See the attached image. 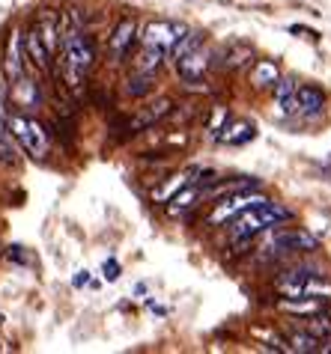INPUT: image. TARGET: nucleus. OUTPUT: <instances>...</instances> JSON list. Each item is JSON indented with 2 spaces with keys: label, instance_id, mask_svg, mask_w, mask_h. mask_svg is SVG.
Instances as JSON below:
<instances>
[{
  "label": "nucleus",
  "instance_id": "nucleus-35",
  "mask_svg": "<svg viewBox=\"0 0 331 354\" xmlns=\"http://www.w3.org/2000/svg\"><path fill=\"white\" fill-rule=\"evenodd\" d=\"M221 3H224V0H221Z\"/></svg>",
  "mask_w": 331,
  "mask_h": 354
},
{
  "label": "nucleus",
  "instance_id": "nucleus-6",
  "mask_svg": "<svg viewBox=\"0 0 331 354\" xmlns=\"http://www.w3.org/2000/svg\"><path fill=\"white\" fill-rule=\"evenodd\" d=\"M3 68H6L9 81H15V77L24 75V39H21V33H18V30H9V36H6Z\"/></svg>",
  "mask_w": 331,
  "mask_h": 354
},
{
  "label": "nucleus",
  "instance_id": "nucleus-12",
  "mask_svg": "<svg viewBox=\"0 0 331 354\" xmlns=\"http://www.w3.org/2000/svg\"><path fill=\"white\" fill-rule=\"evenodd\" d=\"M215 137H218V143H227V146H242V143L254 140V137H257V129H254V122L239 120V122H227V125H224V129H221Z\"/></svg>",
  "mask_w": 331,
  "mask_h": 354
},
{
  "label": "nucleus",
  "instance_id": "nucleus-13",
  "mask_svg": "<svg viewBox=\"0 0 331 354\" xmlns=\"http://www.w3.org/2000/svg\"><path fill=\"white\" fill-rule=\"evenodd\" d=\"M12 98L21 107H39L42 104V95H39V84L30 81V77H15L12 81Z\"/></svg>",
  "mask_w": 331,
  "mask_h": 354
},
{
  "label": "nucleus",
  "instance_id": "nucleus-25",
  "mask_svg": "<svg viewBox=\"0 0 331 354\" xmlns=\"http://www.w3.org/2000/svg\"><path fill=\"white\" fill-rule=\"evenodd\" d=\"M152 84H155V77L150 75V72H138L129 81V86H125V90H129V95H134V98H141V95H147V93H152Z\"/></svg>",
  "mask_w": 331,
  "mask_h": 354
},
{
  "label": "nucleus",
  "instance_id": "nucleus-19",
  "mask_svg": "<svg viewBox=\"0 0 331 354\" xmlns=\"http://www.w3.org/2000/svg\"><path fill=\"white\" fill-rule=\"evenodd\" d=\"M200 200V185H191V188H179L177 194L170 196V203H168V212L177 218V214H182L185 209H191V205H197Z\"/></svg>",
  "mask_w": 331,
  "mask_h": 354
},
{
  "label": "nucleus",
  "instance_id": "nucleus-23",
  "mask_svg": "<svg viewBox=\"0 0 331 354\" xmlns=\"http://www.w3.org/2000/svg\"><path fill=\"white\" fill-rule=\"evenodd\" d=\"M203 45V33H197V30H188V33H182L177 42H173V48H170V57H173V63L179 60V57H185V54H191L194 48H200Z\"/></svg>",
  "mask_w": 331,
  "mask_h": 354
},
{
  "label": "nucleus",
  "instance_id": "nucleus-34",
  "mask_svg": "<svg viewBox=\"0 0 331 354\" xmlns=\"http://www.w3.org/2000/svg\"><path fill=\"white\" fill-rule=\"evenodd\" d=\"M0 322H3V313H0Z\"/></svg>",
  "mask_w": 331,
  "mask_h": 354
},
{
  "label": "nucleus",
  "instance_id": "nucleus-30",
  "mask_svg": "<svg viewBox=\"0 0 331 354\" xmlns=\"http://www.w3.org/2000/svg\"><path fill=\"white\" fill-rule=\"evenodd\" d=\"M105 277H108V280H116V277H120V265H116V259H108V262H105Z\"/></svg>",
  "mask_w": 331,
  "mask_h": 354
},
{
  "label": "nucleus",
  "instance_id": "nucleus-31",
  "mask_svg": "<svg viewBox=\"0 0 331 354\" xmlns=\"http://www.w3.org/2000/svg\"><path fill=\"white\" fill-rule=\"evenodd\" d=\"M289 33H296V36L301 33V36H310V39H316V36H319V33H314V30H307V27H301V24H293V27H289Z\"/></svg>",
  "mask_w": 331,
  "mask_h": 354
},
{
  "label": "nucleus",
  "instance_id": "nucleus-21",
  "mask_svg": "<svg viewBox=\"0 0 331 354\" xmlns=\"http://www.w3.org/2000/svg\"><path fill=\"white\" fill-rule=\"evenodd\" d=\"M298 328L310 330L319 339H331V316H323V313H314V316L298 319Z\"/></svg>",
  "mask_w": 331,
  "mask_h": 354
},
{
  "label": "nucleus",
  "instance_id": "nucleus-9",
  "mask_svg": "<svg viewBox=\"0 0 331 354\" xmlns=\"http://www.w3.org/2000/svg\"><path fill=\"white\" fill-rule=\"evenodd\" d=\"M173 111V102L170 98H159L155 104H150L143 113H138L134 120L129 122V129H125V134H138V131H143V129H150V125H155L161 120V116H168Z\"/></svg>",
  "mask_w": 331,
  "mask_h": 354
},
{
  "label": "nucleus",
  "instance_id": "nucleus-16",
  "mask_svg": "<svg viewBox=\"0 0 331 354\" xmlns=\"http://www.w3.org/2000/svg\"><path fill=\"white\" fill-rule=\"evenodd\" d=\"M275 90V102L278 107L284 113H296L298 107H296V90H298V84L293 81V77H278V84L271 86Z\"/></svg>",
  "mask_w": 331,
  "mask_h": 354
},
{
  "label": "nucleus",
  "instance_id": "nucleus-4",
  "mask_svg": "<svg viewBox=\"0 0 331 354\" xmlns=\"http://www.w3.org/2000/svg\"><path fill=\"white\" fill-rule=\"evenodd\" d=\"M182 33H188V27H185V24H177V21H150L147 27H143V42L159 45V48H164V51H170L173 42H177Z\"/></svg>",
  "mask_w": 331,
  "mask_h": 354
},
{
  "label": "nucleus",
  "instance_id": "nucleus-5",
  "mask_svg": "<svg viewBox=\"0 0 331 354\" xmlns=\"http://www.w3.org/2000/svg\"><path fill=\"white\" fill-rule=\"evenodd\" d=\"M209 63H212V57H209L206 48L200 45V48H194L191 54L179 57V60H177V72H179L182 81L197 84V81H203V75L209 72Z\"/></svg>",
  "mask_w": 331,
  "mask_h": 354
},
{
  "label": "nucleus",
  "instance_id": "nucleus-3",
  "mask_svg": "<svg viewBox=\"0 0 331 354\" xmlns=\"http://www.w3.org/2000/svg\"><path fill=\"white\" fill-rule=\"evenodd\" d=\"M60 45H63V63L81 68V72H87L96 63V48L84 33H78V30L66 33L60 36Z\"/></svg>",
  "mask_w": 331,
  "mask_h": 354
},
{
  "label": "nucleus",
  "instance_id": "nucleus-10",
  "mask_svg": "<svg viewBox=\"0 0 331 354\" xmlns=\"http://www.w3.org/2000/svg\"><path fill=\"white\" fill-rule=\"evenodd\" d=\"M323 298H310V295H298V298H280L278 301V310L287 313V316H314V313H323Z\"/></svg>",
  "mask_w": 331,
  "mask_h": 354
},
{
  "label": "nucleus",
  "instance_id": "nucleus-22",
  "mask_svg": "<svg viewBox=\"0 0 331 354\" xmlns=\"http://www.w3.org/2000/svg\"><path fill=\"white\" fill-rule=\"evenodd\" d=\"M301 295H310V298H323V301H331V280L325 274H310L305 280V289Z\"/></svg>",
  "mask_w": 331,
  "mask_h": 354
},
{
  "label": "nucleus",
  "instance_id": "nucleus-7",
  "mask_svg": "<svg viewBox=\"0 0 331 354\" xmlns=\"http://www.w3.org/2000/svg\"><path fill=\"white\" fill-rule=\"evenodd\" d=\"M287 346H289V351H296V354L331 351L328 339H319V337H314V333L305 330V328H293V330H289V333H287Z\"/></svg>",
  "mask_w": 331,
  "mask_h": 354
},
{
  "label": "nucleus",
  "instance_id": "nucleus-11",
  "mask_svg": "<svg viewBox=\"0 0 331 354\" xmlns=\"http://www.w3.org/2000/svg\"><path fill=\"white\" fill-rule=\"evenodd\" d=\"M307 277H310V265H298V268H289V271L280 274V277L275 280V289L280 295H287V298H298Z\"/></svg>",
  "mask_w": 331,
  "mask_h": 354
},
{
  "label": "nucleus",
  "instance_id": "nucleus-1",
  "mask_svg": "<svg viewBox=\"0 0 331 354\" xmlns=\"http://www.w3.org/2000/svg\"><path fill=\"white\" fill-rule=\"evenodd\" d=\"M262 203H269V196L260 194L257 188H254V191L227 194V196H221V200L215 203V209H212V214H209V223H212V226H221V223L233 221L236 214L248 212V209H257V205H262Z\"/></svg>",
  "mask_w": 331,
  "mask_h": 354
},
{
  "label": "nucleus",
  "instance_id": "nucleus-18",
  "mask_svg": "<svg viewBox=\"0 0 331 354\" xmlns=\"http://www.w3.org/2000/svg\"><path fill=\"white\" fill-rule=\"evenodd\" d=\"M36 33H39V39L45 42V48H48V54L54 57V51H57V45H60V30H57V21H54V15H39V21H36Z\"/></svg>",
  "mask_w": 331,
  "mask_h": 354
},
{
  "label": "nucleus",
  "instance_id": "nucleus-27",
  "mask_svg": "<svg viewBox=\"0 0 331 354\" xmlns=\"http://www.w3.org/2000/svg\"><path fill=\"white\" fill-rule=\"evenodd\" d=\"M227 122H230V111H227V107H224V104H215V107H212V116H209V134L215 137Z\"/></svg>",
  "mask_w": 331,
  "mask_h": 354
},
{
  "label": "nucleus",
  "instance_id": "nucleus-15",
  "mask_svg": "<svg viewBox=\"0 0 331 354\" xmlns=\"http://www.w3.org/2000/svg\"><path fill=\"white\" fill-rule=\"evenodd\" d=\"M278 77H280V68L271 60H257V66L251 68V84H254V90H271V86L278 84Z\"/></svg>",
  "mask_w": 331,
  "mask_h": 354
},
{
  "label": "nucleus",
  "instance_id": "nucleus-28",
  "mask_svg": "<svg viewBox=\"0 0 331 354\" xmlns=\"http://www.w3.org/2000/svg\"><path fill=\"white\" fill-rule=\"evenodd\" d=\"M179 188H185V176H177V182H170V185H164L161 191H155L152 200H159V203H161V200H170V196L177 194Z\"/></svg>",
  "mask_w": 331,
  "mask_h": 354
},
{
  "label": "nucleus",
  "instance_id": "nucleus-24",
  "mask_svg": "<svg viewBox=\"0 0 331 354\" xmlns=\"http://www.w3.org/2000/svg\"><path fill=\"white\" fill-rule=\"evenodd\" d=\"M248 60H254V48L245 45V42H236L227 54H224V66L227 68H239V66H245Z\"/></svg>",
  "mask_w": 331,
  "mask_h": 354
},
{
  "label": "nucleus",
  "instance_id": "nucleus-33",
  "mask_svg": "<svg viewBox=\"0 0 331 354\" xmlns=\"http://www.w3.org/2000/svg\"><path fill=\"white\" fill-rule=\"evenodd\" d=\"M84 283H87V271H81V274H78V280H75V286H84Z\"/></svg>",
  "mask_w": 331,
  "mask_h": 354
},
{
  "label": "nucleus",
  "instance_id": "nucleus-29",
  "mask_svg": "<svg viewBox=\"0 0 331 354\" xmlns=\"http://www.w3.org/2000/svg\"><path fill=\"white\" fill-rule=\"evenodd\" d=\"M6 257L12 262H27V253H24V248H18V244H12V248L6 250Z\"/></svg>",
  "mask_w": 331,
  "mask_h": 354
},
{
  "label": "nucleus",
  "instance_id": "nucleus-8",
  "mask_svg": "<svg viewBox=\"0 0 331 354\" xmlns=\"http://www.w3.org/2000/svg\"><path fill=\"white\" fill-rule=\"evenodd\" d=\"M134 33H138V24H134V18H123V21L114 27L111 42H108L114 60H123V57L129 54V48H132V42H134Z\"/></svg>",
  "mask_w": 331,
  "mask_h": 354
},
{
  "label": "nucleus",
  "instance_id": "nucleus-2",
  "mask_svg": "<svg viewBox=\"0 0 331 354\" xmlns=\"http://www.w3.org/2000/svg\"><path fill=\"white\" fill-rule=\"evenodd\" d=\"M6 129L18 137V143L24 146L33 158H45L48 152V131L42 122L30 120V116H6Z\"/></svg>",
  "mask_w": 331,
  "mask_h": 354
},
{
  "label": "nucleus",
  "instance_id": "nucleus-32",
  "mask_svg": "<svg viewBox=\"0 0 331 354\" xmlns=\"http://www.w3.org/2000/svg\"><path fill=\"white\" fill-rule=\"evenodd\" d=\"M6 107H3V86H0V122H6Z\"/></svg>",
  "mask_w": 331,
  "mask_h": 354
},
{
  "label": "nucleus",
  "instance_id": "nucleus-26",
  "mask_svg": "<svg viewBox=\"0 0 331 354\" xmlns=\"http://www.w3.org/2000/svg\"><path fill=\"white\" fill-rule=\"evenodd\" d=\"M0 158L6 164L15 161V146H12V131L6 129V122H0Z\"/></svg>",
  "mask_w": 331,
  "mask_h": 354
},
{
  "label": "nucleus",
  "instance_id": "nucleus-14",
  "mask_svg": "<svg viewBox=\"0 0 331 354\" xmlns=\"http://www.w3.org/2000/svg\"><path fill=\"white\" fill-rule=\"evenodd\" d=\"M296 107L301 113H319L325 107V93L319 86H298L296 90Z\"/></svg>",
  "mask_w": 331,
  "mask_h": 354
},
{
  "label": "nucleus",
  "instance_id": "nucleus-17",
  "mask_svg": "<svg viewBox=\"0 0 331 354\" xmlns=\"http://www.w3.org/2000/svg\"><path fill=\"white\" fill-rule=\"evenodd\" d=\"M24 54L30 57V60H33L39 68H48V66H51V54H48L45 42H42V39H39L36 27H33V30L24 36Z\"/></svg>",
  "mask_w": 331,
  "mask_h": 354
},
{
  "label": "nucleus",
  "instance_id": "nucleus-20",
  "mask_svg": "<svg viewBox=\"0 0 331 354\" xmlns=\"http://www.w3.org/2000/svg\"><path fill=\"white\" fill-rule=\"evenodd\" d=\"M164 54H168V51H164V48L143 42V51L138 54V72H150V75H155V68L161 66Z\"/></svg>",
  "mask_w": 331,
  "mask_h": 354
}]
</instances>
